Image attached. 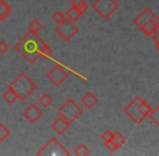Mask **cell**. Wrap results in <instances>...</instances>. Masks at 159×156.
Listing matches in <instances>:
<instances>
[{
  "label": "cell",
  "instance_id": "cell-19",
  "mask_svg": "<svg viewBox=\"0 0 159 156\" xmlns=\"http://www.w3.org/2000/svg\"><path fill=\"white\" fill-rule=\"evenodd\" d=\"M74 154L77 156H87L90 154V150L88 149V146L84 143H80L77 148L74 150Z\"/></svg>",
  "mask_w": 159,
  "mask_h": 156
},
{
  "label": "cell",
  "instance_id": "cell-24",
  "mask_svg": "<svg viewBox=\"0 0 159 156\" xmlns=\"http://www.w3.org/2000/svg\"><path fill=\"white\" fill-rule=\"evenodd\" d=\"M51 17H52V20L55 22V23L59 24V23H61L62 21H64L66 16H65V14H64L63 12L57 10V11H54V12L52 13V16H51Z\"/></svg>",
  "mask_w": 159,
  "mask_h": 156
},
{
  "label": "cell",
  "instance_id": "cell-10",
  "mask_svg": "<svg viewBox=\"0 0 159 156\" xmlns=\"http://www.w3.org/2000/svg\"><path fill=\"white\" fill-rule=\"evenodd\" d=\"M23 115L27 122L30 124H36L42 116V111L35 103H30L23 111Z\"/></svg>",
  "mask_w": 159,
  "mask_h": 156
},
{
  "label": "cell",
  "instance_id": "cell-11",
  "mask_svg": "<svg viewBox=\"0 0 159 156\" xmlns=\"http://www.w3.org/2000/svg\"><path fill=\"white\" fill-rule=\"evenodd\" d=\"M70 122H67L66 119H64L63 117L59 116L57 119H54V122L51 124V128L53 131L57 133V135H63L68 130V128L70 127Z\"/></svg>",
  "mask_w": 159,
  "mask_h": 156
},
{
  "label": "cell",
  "instance_id": "cell-20",
  "mask_svg": "<svg viewBox=\"0 0 159 156\" xmlns=\"http://www.w3.org/2000/svg\"><path fill=\"white\" fill-rule=\"evenodd\" d=\"M52 102H53V99L49 93H43V94H41L39 97V103L41 104L42 106H44V108L50 106L51 104H52Z\"/></svg>",
  "mask_w": 159,
  "mask_h": 156
},
{
  "label": "cell",
  "instance_id": "cell-26",
  "mask_svg": "<svg viewBox=\"0 0 159 156\" xmlns=\"http://www.w3.org/2000/svg\"><path fill=\"white\" fill-rule=\"evenodd\" d=\"M101 139H102L104 142L109 141V140L113 139V132H111V130H105L104 132L101 135Z\"/></svg>",
  "mask_w": 159,
  "mask_h": 156
},
{
  "label": "cell",
  "instance_id": "cell-22",
  "mask_svg": "<svg viewBox=\"0 0 159 156\" xmlns=\"http://www.w3.org/2000/svg\"><path fill=\"white\" fill-rule=\"evenodd\" d=\"M11 135V131L8 127H6L4 125L0 124V142L7 140Z\"/></svg>",
  "mask_w": 159,
  "mask_h": 156
},
{
  "label": "cell",
  "instance_id": "cell-23",
  "mask_svg": "<svg viewBox=\"0 0 159 156\" xmlns=\"http://www.w3.org/2000/svg\"><path fill=\"white\" fill-rule=\"evenodd\" d=\"M148 116L152 120H153V122H155V124L157 125V127L159 128V104L156 106L155 108H154V110H152L151 114H149Z\"/></svg>",
  "mask_w": 159,
  "mask_h": 156
},
{
  "label": "cell",
  "instance_id": "cell-2",
  "mask_svg": "<svg viewBox=\"0 0 159 156\" xmlns=\"http://www.w3.org/2000/svg\"><path fill=\"white\" fill-rule=\"evenodd\" d=\"M9 87H11L13 91L16 93L17 100H20V101L27 100L38 88L37 84L25 73H21L17 75L9 84Z\"/></svg>",
  "mask_w": 159,
  "mask_h": 156
},
{
  "label": "cell",
  "instance_id": "cell-21",
  "mask_svg": "<svg viewBox=\"0 0 159 156\" xmlns=\"http://www.w3.org/2000/svg\"><path fill=\"white\" fill-rule=\"evenodd\" d=\"M113 140L114 142H115L116 144H117L118 146H121L125 144V142H126V138L124 137V135H121V133L119 132V131H116V132H113Z\"/></svg>",
  "mask_w": 159,
  "mask_h": 156
},
{
  "label": "cell",
  "instance_id": "cell-18",
  "mask_svg": "<svg viewBox=\"0 0 159 156\" xmlns=\"http://www.w3.org/2000/svg\"><path fill=\"white\" fill-rule=\"evenodd\" d=\"M70 6L79 9L82 13H84L88 10V3L86 0H70Z\"/></svg>",
  "mask_w": 159,
  "mask_h": 156
},
{
  "label": "cell",
  "instance_id": "cell-15",
  "mask_svg": "<svg viewBox=\"0 0 159 156\" xmlns=\"http://www.w3.org/2000/svg\"><path fill=\"white\" fill-rule=\"evenodd\" d=\"M2 98H3L4 101H6L8 104H10V105L14 104V102L17 100L16 93L13 91V89L11 88V87H8V89H7V90L3 92V94H2Z\"/></svg>",
  "mask_w": 159,
  "mask_h": 156
},
{
  "label": "cell",
  "instance_id": "cell-8",
  "mask_svg": "<svg viewBox=\"0 0 159 156\" xmlns=\"http://www.w3.org/2000/svg\"><path fill=\"white\" fill-rule=\"evenodd\" d=\"M46 76L49 80H50L51 84H53L55 87H59L67 79L68 73H67V71L65 70L62 65L57 64V65L53 66L50 71L47 72Z\"/></svg>",
  "mask_w": 159,
  "mask_h": 156
},
{
  "label": "cell",
  "instance_id": "cell-3",
  "mask_svg": "<svg viewBox=\"0 0 159 156\" xmlns=\"http://www.w3.org/2000/svg\"><path fill=\"white\" fill-rule=\"evenodd\" d=\"M57 114L71 124L82 115V108L73 99L69 98L59 108Z\"/></svg>",
  "mask_w": 159,
  "mask_h": 156
},
{
  "label": "cell",
  "instance_id": "cell-25",
  "mask_svg": "<svg viewBox=\"0 0 159 156\" xmlns=\"http://www.w3.org/2000/svg\"><path fill=\"white\" fill-rule=\"evenodd\" d=\"M105 148H106V150L108 151V152L113 153V152H115V151H117L118 149H119V146H118L113 140H109V141L105 142Z\"/></svg>",
  "mask_w": 159,
  "mask_h": 156
},
{
  "label": "cell",
  "instance_id": "cell-5",
  "mask_svg": "<svg viewBox=\"0 0 159 156\" xmlns=\"http://www.w3.org/2000/svg\"><path fill=\"white\" fill-rule=\"evenodd\" d=\"M38 156L46 155V156H57V155H66L69 156L70 152L65 149L64 145H62V143H60L59 140L57 138L52 137L50 138L48 142L40 149L37 152Z\"/></svg>",
  "mask_w": 159,
  "mask_h": 156
},
{
  "label": "cell",
  "instance_id": "cell-12",
  "mask_svg": "<svg viewBox=\"0 0 159 156\" xmlns=\"http://www.w3.org/2000/svg\"><path fill=\"white\" fill-rule=\"evenodd\" d=\"M98 102V99L93 94L92 92H87L84 97L81 98V103L88 110H91L96 105V103Z\"/></svg>",
  "mask_w": 159,
  "mask_h": 156
},
{
  "label": "cell",
  "instance_id": "cell-27",
  "mask_svg": "<svg viewBox=\"0 0 159 156\" xmlns=\"http://www.w3.org/2000/svg\"><path fill=\"white\" fill-rule=\"evenodd\" d=\"M152 36H153V41H154V44H155L156 49L159 51V28L152 35Z\"/></svg>",
  "mask_w": 159,
  "mask_h": 156
},
{
  "label": "cell",
  "instance_id": "cell-7",
  "mask_svg": "<svg viewBox=\"0 0 159 156\" xmlns=\"http://www.w3.org/2000/svg\"><path fill=\"white\" fill-rule=\"evenodd\" d=\"M141 97H135L134 99H132L129 103L125 106L124 112L129 118H131L135 124H141L144 120V116L140 113L139 110V105H140L141 101H142Z\"/></svg>",
  "mask_w": 159,
  "mask_h": 156
},
{
  "label": "cell",
  "instance_id": "cell-9",
  "mask_svg": "<svg viewBox=\"0 0 159 156\" xmlns=\"http://www.w3.org/2000/svg\"><path fill=\"white\" fill-rule=\"evenodd\" d=\"M148 21H152V22H154L155 24L159 25V17L153 12V11L151 10V9L146 7V8H144V10H143L142 12H141L140 14H139L138 16L134 19L133 23H134V25H135L136 27L140 30V28Z\"/></svg>",
  "mask_w": 159,
  "mask_h": 156
},
{
  "label": "cell",
  "instance_id": "cell-28",
  "mask_svg": "<svg viewBox=\"0 0 159 156\" xmlns=\"http://www.w3.org/2000/svg\"><path fill=\"white\" fill-rule=\"evenodd\" d=\"M9 50V46L6 41H0V54L3 55Z\"/></svg>",
  "mask_w": 159,
  "mask_h": 156
},
{
  "label": "cell",
  "instance_id": "cell-1",
  "mask_svg": "<svg viewBox=\"0 0 159 156\" xmlns=\"http://www.w3.org/2000/svg\"><path fill=\"white\" fill-rule=\"evenodd\" d=\"M48 44L43 41L37 34L27 33L15 44V50L30 64H34L40 57L43 55L44 49Z\"/></svg>",
  "mask_w": 159,
  "mask_h": 156
},
{
  "label": "cell",
  "instance_id": "cell-14",
  "mask_svg": "<svg viewBox=\"0 0 159 156\" xmlns=\"http://www.w3.org/2000/svg\"><path fill=\"white\" fill-rule=\"evenodd\" d=\"M158 28H159V25L155 24L152 21H148V22H146V23H145L144 25L140 28V30H142V33L145 35V36H152V35H153L154 33L158 30Z\"/></svg>",
  "mask_w": 159,
  "mask_h": 156
},
{
  "label": "cell",
  "instance_id": "cell-4",
  "mask_svg": "<svg viewBox=\"0 0 159 156\" xmlns=\"http://www.w3.org/2000/svg\"><path fill=\"white\" fill-rule=\"evenodd\" d=\"M92 8L102 19L107 20L118 10L119 4L116 0H95Z\"/></svg>",
  "mask_w": 159,
  "mask_h": 156
},
{
  "label": "cell",
  "instance_id": "cell-6",
  "mask_svg": "<svg viewBox=\"0 0 159 156\" xmlns=\"http://www.w3.org/2000/svg\"><path fill=\"white\" fill-rule=\"evenodd\" d=\"M54 30L60 36V38H62L64 41H69L77 35V33L79 32V27L74 22L69 21V20H67L65 17L64 21L57 24Z\"/></svg>",
  "mask_w": 159,
  "mask_h": 156
},
{
  "label": "cell",
  "instance_id": "cell-17",
  "mask_svg": "<svg viewBox=\"0 0 159 156\" xmlns=\"http://www.w3.org/2000/svg\"><path fill=\"white\" fill-rule=\"evenodd\" d=\"M28 28H30V32L34 33V34H38L40 30H42V24L39 20H32L28 24Z\"/></svg>",
  "mask_w": 159,
  "mask_h": 156
},
{
  "label": "cell",
  "instance_id": "cell-13",
  "mask_svg": "<svg viewBox=\"0 0 159 156\" xmlns=\"http://www.w3.org/2000/svg\"><path fill=\"white\" fill-rule=\"evenodd\" d=\"M82 14H84V13H82L79 9L75 8V7H70V8L67 10L65 16H66L67 20H69V21L76 23L77 21H79V19L82 16Z\"/></svg>",
  "mask_w": 159,
  "mask_h": 156
},
{
  "label": "cell",
  "instance_id": "cell-16",
  "mask_svg": "<svg viewBox=\"0 0 159 156\" xmlns=\"http://www.w3.org/2000/svg\"><path fill=\"white\" fill-rule=\"evenodd\" d=\"M139 110H140V113L141 114L145 117H147L149 114H151V112H152V106L149 105V103L147 101H145V100H142L141 101V103H140V105H139Z\"/></svg>",
  "mask_w": 159,
  "mask_h": 156
}]
</instances>
